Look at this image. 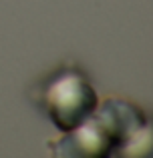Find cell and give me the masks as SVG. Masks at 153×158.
Wrapping results in <instances>:
<instances>
[{
  "instance_id": "6da1fadb",
  "label": "cell",
  "mask_w": 153,
  "mask_h": 158,
  "mask_svg": "<svg viewBox=\"0 0 153 158\" xmlns=\"http://www.w3.org/2000/svg\"><path fill=\"white\" fill-rule=\"evenodd\" d=\"M99 104L91 82L75 70H63L47 82L43 90V106L51 122L61 132L85 122Z\"/></svg>"
},
{
  "instance_id": "7a4b0ae2",
  "label": "cell",
  "mask_w": 153,
  "mask_h": 158,
  "mask_svg": "<svg viewBox=\"0 0 153 158\" xmlns=\"http://www.w3.org/2000/svg\"><path fill=\"white\" fill-rule=\"evenodd\" d=\"M115 148L111 132L95 114L48 142L51 158H113Z\"/></svg>"
},
{
  "instance_id": "3957f363",
  "label": "cell",
  "mask_w": 153,
  "mask_h": 158,
  "mask_svg": "<svg viewBox=\"0 0 153 158\" xmlns=\"http://www.w3.org/2000/svg\"><path fill=\"white\" fill-rule=\"evenodd\" d=\"M93 114L97 116V118L105 124L107 130L111 132L117 148L121 146L127 138H131L139 128L149 124L145 112L139 106L131 104V102H127V100H121V98H115V96L113 98L109 96V98H105V100H101ZM117 148H115V150H117Z\"/></svg>"
},
{
  "instance_id": "277c9868",
  "label": "cell",
  "mask_w": 153,
  "mask_h": 158,
  "mask_svg": "<svg viewBox=\"0 0 153 158\" xmlns=\"http://www.w3.org/2000/svg\"><path fill=\"white\" fill-rule=\"evenodd\" d=\"M113 158H151V126L145 124L115 150Z\"/></svg>"
}]
</instances>
